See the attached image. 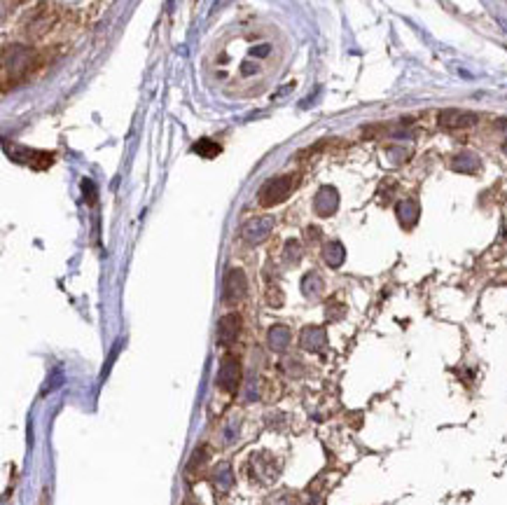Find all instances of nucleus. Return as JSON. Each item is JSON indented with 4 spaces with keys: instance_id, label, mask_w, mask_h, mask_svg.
Masks as SVG:
<instances>
[{
    "instance_id": "nucleus-1",
    "label": "nucleus",
    "mask_w": 507,
    "mask_h": 505,
    "mask_svg": "<svg viewBox=\"0 0 507 505\" xmlns=\"http://www.w3.org/2000/svg\"><path fill=\"white\" fill-rule=\"evenodd\" d=\"M297 181H299V178L292 176V174L281 176V178H273V181H269L262 190H259V204H262V206H276V204L285 202V199L292 195V190L297 188Z\"/></svg>"
},
{
    "instance_id": "nucleus-2",
    "label": "nucleus",
    "mask_w": 507,
    "mask_h": 505,
    "mask_svg": "<svg viewBox=\"0 0 507 505\" xmlns=\"http://www.w3.org/2000/svg\"><path fill=\"white\" fill-rule=\"evenodd\" d=\"M5 152H8L10 159L24 164V166H33V169H47L54 162V157L50 152H40V150H29L24 145H15V143H5Z\"/></svg>"
},
{
    "instance_id": "nucleus-3",
    "label": "nucleus",
    "mask_w": 507,
    "mask_h": 505,
    "mask_svg": "<svg viewBox=\"0 0 507 505\" xmlns=\"http://www.w3.org/2000/svg\"><path fill=\"white\" fill-rule=\"evenodd\" d=\"M437 122H439V126H444V129H470V126H475L479 122V117L475 112H468V110L446 108L439 112Z\"/></svg>"
},
{
    "instance_id": "nucleus-4",
    "label": "nucleus",
    "mask_w": 507,
    "mask_h": 505,
    "mask_svg": "<svg viewBox=\"0 0 507 505\" xmlns=\"http://www.w3.org/2000/svg\"><path fill=\"white\" fill-rule=\"evenodd\" d=\"M245 290H248V283H245L243 271L232 269L229 274H227V278H225V300L227 302L241 300V297L245 295Z\"/></svg>"
},
{
    "instance_id": "nucleus-5",
    "label": "nucleus",
    "mask_w": 507,
    "mask_h": 505,
    "mask_svg": "<svg viewBox=\"0 0 507 505\" xmlns=\"http://www.w3.org/2000/svg\"><path fill=\"white\" fill-rule=\"evenodd\" d=\"M271 227H273L271 218H257V220H250L248 225H245L243 236L248 239L250 243H259V241H264V239L269 236Z\"/></svg>"
},
{
    "instance_id": "nucleus-6",
    "label": "nucleus",
    "mask_w": 507,
    "mask_h": 505,
    "mask_svg": "<svg viewBox=\"0 0 507 505\" xmlns=\"http://www.w3.org/2000/svg\"><path fill=\"white\" fill-rule=\"evenodd\" d=\"M339 206V195L335 188H323L316 195V211L318 216H332Z\"/></svg>"
},
{
    "instance_id": "nucleus-7",
    "label": "nucleus",
    "mask_w": 507,
    "mask_h": 505,
    "mask_svg": "<svg viewBox=\"0 0 507 505\" xmlns=\"http://www.w3.org/2000/svg\"><path fill=\"white\" fill-rule=\"evenodd\" d=\"M236 382H239V365L232 361V358H227L222 363V370H220V386L234 389Z\"/></svg>"
},
{
    "instance_id": "nucleus-8",
    "label": "nucleus",
    "mask_w": 507,
    "mask_h": 505,
    "mask_svg": "<svg viewBox=\"0 0 507 505\" xmlns=\"http://www.w3.org/2000/svg\"><path fill=\"white\" fill-rule=\"evenodd\" d=\"M398 218H400V223H402L404 227H411V225L418 220V204L411 202V199L400 202L398 204Z\"/></svg>"
},
{
    "instance_id": "nucleus-9",
    "label": "nucleus",
    "mask_w": 507,
    "mask_h": 505,
    "mask_svg": "<svg viewBox=\"0 0 507 505\" xmlns=\"http://www.w3.org/2000/svg\"><path fill=\"white\" fill-rule=\"evenodd\" d=\"M453 169L465 171V174H472V171L479 169V157L475 155V152H460L458 157H453Z\"/></svg>"
},
{
    "instance_id": "nucleus-10",
    "label": "nucleus",
    "mask_w": 507,
    "mask_h": 505,
    "mask_svg": "<svg viewBox=\"0 0 507 505\" xmlns=\"http://www.w3.org/2000/svg\"><path fill=\"white\" fill-rule=\"evenodd\" d=\"M239 332V316H225L220 321V340L222 342H232Z\"/></svg>"
},
{
    "instance_id": "nucleus-11",
    "label": "nucleus",
    "mask_w": 507,
    "mask_h": 505,
    "mask_svg": "<svg viewBox=\"0 0 507 505\" xmlns=\"http://www.w3.org/2000/svg\"><path fill=\"white\" fill-rule=\"evenodd\" d=\"M346 252H344V246L339 241H332L328 243V248H325V262L330 264V267H339V264L344 262Z\"/></svg>"
},
{
    "instance_id": "nucleus-12",
    "label": "nucleus",
    "mask_w": 507,
    "mask_h": 505,
    "mask_svg": "<svg viewBox=\"0 0 507 505\" xmlns=\"http://www.w3.org/2000/svg\"><path fill=\"white\" fill-rule=\"evenodd\" d=\"M195 152L202 157H215V155H220V145L209 141V138H202V141L195 143Z\"/></svg>"
},
{
    "instance_id": "nucleus-13",
    "label": "nucleus",
    "mask_w": 507,
    "mask_h": 505,
    "mask_svg": "<svg viewBox=\"0 0 507 505\" xmlns=\"http://www.w3.org/2000/svg\"><path fill=\"white\" fill-rule=\"evenodd\" d=\"M325 344V335H323V330H318V328H309L304 332V347H309V349H318V347H323Z\"/></svg>"
},
{
    "instance_id": "nucleus-14",
    "label": "nucleus",
    "mask_w": 507,
    "mask_h": 505,
    "mask_svg": "<svg viewBox=\"0 0 507 505\" xmlns=\"http://www.w3.org/2000/svg\"><path fill=\"white\" fill-rule=\"evenodd\" d=\"M320 290H323V283H320V278L316 274H309L304 278V292H306V295H318Z\"/></svg>"
},
{
    "instance_id": "nucleus-15",
    "label": "nucleus",
    "mask_w": 507,
    "mask_h": 505,
    "mask_svg": "<svg viewBox=\"0 0 507 505\" xmlns=\"http://www.w3.org/2000/svg\"><path fill=\"white\" fill-rule=\"evenodd\" d=\"M285 342H288V332H285V328L271 330V344H276V347H283Z\"/></svg>"
},
{
    "instance_id": "nucleus-16",
    "label": "nucleus",
    "mask_w": 507,
    "mask_h": 505,
    "mask_svg": "<svg viewBox=\"0 0 507 505\" xmlns=\"http://www.w3.org/2000/svg\"><path fill=\"white\" fill-rule=\"evenodd\" d=\"M47 498H50V494H47V491H45L43 498H40V505H47Z\"/></svg>"
},
{
    "instance_id": "nucleus-17",
    "label": "nucleus",
    "mask_w": 507,
    "mask_h": 505,
    "mask_svg": "<svg viewBox=\"0 0 507 505\" xmlns=\"http://www.w3.org/2000/svg\"><path fill=\"white\" fill-rule=\"evenodd\" d=\"M503 150H505V152H507V141H505V143H503Z\"/></svg>"
}]
</instances>
